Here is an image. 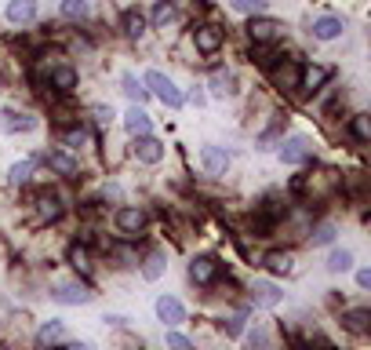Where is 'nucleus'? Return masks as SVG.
<instances>
[{"instance_id":"33","label":"nucleus","mask_w":371,"mask_h":350,"mask_svg":"<svg viewBox=\"0 0 371 350\" xmlns=\"http://www.w3.org/2000/svg\"><path fill=\"white\" fill-rule=\"evenodd\" d=\"M62 19H70V22L88 19V0H62Z\"/></svg>"},{"instance_id":"15","label":"nucleus","mask_w":371,"mask_h":350,"mask_svg":"<svg viewBox=\"0 0 371 350\" xmlns=\"http://www.w3.org/2000/svg\"><path fill=\"white\" fill-rule=\"evenodd\" d=\"M342 29H346V22L338 19V15H320V19H313L310 33L317 40H338V37H342Z\"/></svg>"},{"instance_id":"36","label":"nucleus","mask_w":371,"mask_h":350,"mask_svg":"<svg viewBox=\"0 0 371 350\" xmlns=\"http://www.w3.org/2000/svg\"><path fill=\"white\" fill-rule=\"evenodd\" d=\"M168 350H197L189 336H182L179 328H168Z\"/></svg>"},{"instance_id":"20","label":"nucleus","mask_w":371,"mask_h":350,"mask_svg":"<svg viewBox=\"0 0 371 350\" xmlns=\"http://www.w3.org/2000/svg\"><path fill=\"white\" fill-rule=\"evenodd\" d=\"M37 117H29V114H19V109H4V114H0V128L4 132H37Z\"/></svg>"},{"instance_id":"27","label":"nucleus","mask_w":371,"mask_h":350,"mask_svg":"<svg viewBox=\"0 0 371 350\" xmlns=\"http://www.w3.org/2000/svg\"><path fill=\"white\" fill-rule=\"evenodd\" d=\"M335 237H338V230H335V222H317V227H310V245H313V248H324V245H335Z\"/></svg>"},{"instance_id":"34","label":"nucleus","mask_w":371,"mask_h":350,"mask_svg":"<svg viewBox=\"0 0 371 350\" xmlns=\"http://www.w3.org/2000/svg\"><path fill=\"white\" fill-rule=\"evenodd\" d=\"M175 22V8H171V0H157V8H153V26L157 29H164Z\"/></svg>"},{"instance_id":"44","label":"nucleus","mask_w":371,"mask_h":350,"mask_svg":"<svg viewBox=\"0 0 371 350\" xmlns=\"http://www.w3.org/2000/svg\"><path fill=\"white\" fill-rule=\"evenodd\" d=\"M102 321H106V325H127V317H124V314H106Z\"/></svg>"},{"instance_id":"28","label":"nucleus","mask_w":371,"mask_h":350,"mask_svg":"<svg viewBox=\"0 0 371 350\" xmlns=\"http://www.w3.org/2000/svg\"><path fill=\"white\" fill-rule=\"evenodd\" d=\"M324 266L331 270V274H346V270H353V252L349 248H331Z\"/></svg>"},{"instance_id":"40","label":"nucleus","mask_w":371,"mask_h":350,"mask_svg":"<svg viewBox=\"0 0 371 350\" xmlns=\"http://www.w3.org/2000/svg\"><path fill=\"white\" fill-rule=\"evenodd\" d=\"M248 340H251V350H266V347H269V340H266V328H262V325H255V332H251Z\"/></svg>"},{"instance_id":"14","label":"nucleus","mask_w":371,"mask_h":350,"mask_svg":"<svg viewBox=\"0 0 371 350\" xmlns=\"http://www.w3.org/2000/svg\"><path fill=\"white\" fill-rule=\"evenodd\" d=\"M33 204H37V219H40V222H55V219H62V197L52 194V190H40V194L33 197Z\"/></svg>"},{"instance_id":"10","label":"nucleus","mask_w":371,"mask_h":350,"mask_svg":"<svg viewBox=\"0 0 371 350\" xmlns=\"http://www.w3.org/2000/svg\"><path fill=\"white\" fill-rule=\"evenodd\" d=\"M157 317L164 321V328H179L186 321V307H182V299H175V296H160L157 299Z\"/></svg>"},{"instance_id":"32","label":"nucleus","mask_w":371,"mask_h":350,"mask_svg":"<svg viewBox=\"0 0 371 350\" xmlns=\"http://www.w3.org/2000/svg\"><path fill=\"white\" fill-rule=\"evenodd\" d=\"M160 274H164V256H160V252H150V256L142 259V277H146V281H157Z\"/></svg>"},{"instance_id":"17","label":"nucleus","mask_w":371,"mask_h":350,"mask_svg":"<svg viewBox=\"0 0 371 350\" xmlns=\"http://www.w3.org/2000/svg\"><path fill=\"white\" fill-rule=\"evenodd\" d=\"M262 266L269 270L273 277H287V274L295 270V256H292V252L273 248V252H266V256H262Z\"/></svg>"},{"instance_id":"45","label":"nucleus","mask_w":371,"mask_h":350,"mask_svg":"<svg viewBox=\"0 0 371 350\" xmlns=\"http://www.w3.org/2000/svg\"><path fill=\"white\" fill-rule=\"evenodd\" d=\"M62 350H88V343H66Z\"/></svg>"},{"instance_id":"18","label":"nucleus","mask_w":371,"mask_h":350,"mask_svg":"<svg viewBox=\"0 0 371 350\" xmlns=\"http://www.w3.org/2000/svg\"><path fill=\"white\" fill-rule=\"evenodd\" d=\"M200 165H204L207 175H226V168H230V150L204 146V150H200Z\"/></svg>"},{"instance_id":"39","label":"nucleus","mask_w":371,"mask_h":350,"mask_svg":"<svg viewBox=\"0 0 371 350\" xmlns=\"http://www.w3.org/2000/svg\"><path fill=\"white\" fill-rule=\"evenodd\" d=\"M109 252H113V259H120L117 266H132V263L139 259V256H135V252H132V248H124V245H113Z\"/></svg>"},{"instance_id":"2","label":"nucleus","mask_w":371,"mask_h":350,"mask_svg":"<svg viewBox=\"0 0 371 350\" xmlns=\"http://www.w3.org/2000/svg\"><path fill=\"white\" fill-rule=\"evenodd\" d=\"M142 84H146V91L157 95V99L164 102V106H171V109L182 106V91L175 88V81H171V77H164L160 70H150L146 77H142Z\"/></svg>"},{"instance_id":"1","label":"nucleus","mask_w":371,"mask_h":350,"mask_svg":"<svg viewBox=\"0 0 371 350\" xmlns=\"http://www.w3.org/2000/svg\"><path fill=\"white\" fill-rule=\"evenodd\" d=\"M146 212L139 208V204H120L117 215H113V227H117L120 237H127V241H135V237H142V230H146Z\"/></svg>"},{"instance_id":"29","label":"nucleus","mask_w":371,"mask_h":350,"mask_svg":"<svg viewBox=\"0 0 371 350\" xmlns=\"http://www.w3.org/2000/svg\"><path fill=\"white\" fill-rule=\"evenodd\" d=\"M207 88H212L215 99H226V95H237V81H233V73H215V77H212V84H207Z\"/></svg>"},{"instance_id":"21","label":"nucleus","mask_w":371,"mask_h":350,"mask_svg":"<svg viewBox=\"0 0 371 350\" xmlns=\"http://www.w3.org/2000/svg\"><path fill=\"white\" fill-rule=\"evenodd\" d=\"M124 128L132 132L135 139H139V135H153V121H150V114H146L142 106H132V109L124 114Z\"/></svg>"},{"instance_id":"4","label":"nucleus","mask_w":371,"mask_h":350,"mask_svg":"<svg viewBox=\"0 0 371 350\" xmlns=\"http://www.w3.org/2000/svg\"><path fill=\"white\" fill-rule=\"evenodd\" d=\"M281 161H284V165H292V168L310 165V161H313V146H310V139H306V135H292V139H284V142H281Z\"/></svg>"},{"instance_id":"12","label":"nucleus","mask_w":371,"mask_h":350,"mask_svg":"<svg viewBox=\"0 0 371 350\" xmlns=\"http://www.w3.org/2000/svg\"><path fill=\"white\" fill-rule=\"evenodd\" d=\"M248 296H251V307H262V310L281 307V299H284V292H281L273 281H255Z\"/></svg>"},{"instance_id":"41","label":"nucleus","mask_w":371,"mask_h":350,"mask_svg":"<svg viewBox=\"0 0 371 350\" xmlns=\"http://www.w3.org/2000/svg\"><path fill=\"white\" fill-rule=\"evenodd\" d=\"M182 102H193V106H204V102H207V91H200V88H193L189 95H182Z\"/></svg>"},{"instance_id":"38","label":"nucleus","mask_w":371,"mask_h":350,"mask_svg":"<svg viewBox=\"0 0 371 350\" xmlns=\"http://www.w3.org/2000/svg\"><path fill=\"white\" fill-rule=\"evenodd\" d=\"M230 4H233V11H240V15H259L266 0H230Z\"/></svg>"},{"instance_id":"9","label":"nucleus","mask_w":371,"mask_h":350,"mask_svg":"<svg viewBox=\"0 0 371 350\" xmlns=\"http://www.w3.org/2000/svg\"><path fill=\"white\" fill-rule=\"evenodd\" d=\"M44 84L52 88V91H58V95H70V91L77 88V70H73V66H66V62H58V66L47 70Z\"/></svg>"},{"instance_id":"42","label":"nucleus","mask_w":371,"mask_h":350,"mask_svg":"<svg viewBox=\"0 0 371 350\" xmlns=\"http://www.w3.org/2000/svg\"><path fill=\"white\" fill-rule=\"evenodd\" d=\"M357 289H364V292L371 289V266H361V270H357Z\"/></svg>"},{"instance_id":"31","label":"nucleus","mask_w":371,"mask_h":350,"mask_svg":"<svg viewBox=\"0 0 371 350\" xmlns=\"http://www.w3.org/2000/svg\"><path fill=\"white\" fill-rule=\"evenodd\" d=\"M124 95H127V99H132L135 106H142V102H146V99H150V91H146V84H142V81H139V77H132V73H127V77H124Z\"/></svg>"},{"instance_id":"7","label":"nucleus","mask_w":371,"mask_h":350,"mask_svg":"<svg viewBox=\"0 0 371 350\" xmlns=\"http://www.w3.org/2000/svg\"><path fill=\"white\" fill-rule=\"evenodd\" d=\"M222 29L212 26V22H204V26H193V44H197V52L200 55H219V47H222Z\"/></svg>"},{"instance_id":"43","label":"nucleus","mask_w":371,"mask_h":350,"mask_svg":"<svg viewBox=\"0 0 371 350\" xmlns=\"http://www.w3.org/2000/svg\"><path fill=\"white\" fill-rule=\"evenodd\" d=\"M113 117H117V114H113V109H106V106H95V121H99L102 128H106V124H109Z\"/></svg>"},{"instance_id":"30","label":"nucleus","mask_w":371,"mask_h":350,"mask_svg":"<svg viewBox=\"0 0 371 350\" xmlns=\"http://www.w3.org/2000/svg\"><path fill=\"white\" fill-rule=\"evenodd\" d=\"M349 135L357 142H371V117L368 114H353L349 117Z\"/></svg>"},{"instance_id":"19","label":"nucleus","mask_w":371,"mask_h":350,"mask_svg":"<svg viewBox=\"0 0 371 350\" xmlns=\"http://www.w3.org/2000/svg\"><path fill=\"white\" fill-rule=\"evenodd\" d=\"M342 328L353 332V336H368V332H371V310L368 307L342 310Z\"/></svg>"},{"instance_id":"6","label":"nucleus","mask_w":371,"mask_h":350,"mask_svg":"<svg viewBox=\"0 0 371 350\" xmlns=\"http://www.w3.org/2000/svg\"><path fill=\"white\" fill-rule=\"evenodd\" d=\"M52 299H55V303H62V307H80V303H91L95 292L88 289V284H80V281H70V284H55Z\"/></svg>"},{"instance_id":"26","label":"nucleus","mask_w":371,"mask_h":350,"mask_svg":"<svg viewBox=\"0 0 371 350\" xmlns=\"http://www.w3.org/2000/svg\"><path fill=\"white\" fill-rule=\"evenodd\" d=\"M66 259H70V266L77 270V274H91V252H88L84 245H80V241H73V245H70Z\"/></svg>"},{"instance_id":"24","label":"nucleus","mask_w":371,"mask_h":350,"mask_svg":"<svg viewBox=\"0 0 371 350\" xmlns=\"http://www.w3.org/2000/svg\"><path fill=\"white\" fill-rule=\"evenodd\" d=\"M120 29H124V37L139 40L142 33H146V15H142L139 8H127V11H124V19H120Z\"/></svg>"},{"instance_id":"22","label":"nucleus","mask_w":371,"mask_h":350,"mask_svg":"<svg viewBox=\"0 0 371 350\" xmlns=\"http://www.w3.org/2000/svg\"><path fill=\"white\" fill-rule=\"evenodd\" d=\"M62 340H66V325L55 321V317H52V321H44L40 332H37V347H40V350H55Z\"/></svg>"},{"instance_id":"37","label":"nucleus","mask_w":371,"mask_h":350,"mask_svg":"<svg viewBox=\"0 0 371 350\" xmlns=\"http://www.w3.org/2000/svg\"><path fill=\"white\" fill-rule=\"evenodd\" d=\"M62 142H66V146H88V128H66L62 132Z\"/></svg>"},{"instance_id":"5","label":"nucleus","mask_w":371,"mask_h":350,"mask_svg":"<svg viewBox=\"0 0 371 350\" xmlns=\"http://www.w3.org/2000/svg\"><path fill=\"white\" fill-rule=\"evenodd\" d=\"M219 277H222V263L215 256H197L189 263V281L200 284V289H212Z\"/></svg>"},{"instance_id":"25","label":"nucleus","mask_w":371,"mask_h":350,"mask_svg":"<svg viewBox=\"0 0 371 350\" xmlns=\"http://www.w3.org/2000/svg\"><path fill=\"white\" fill-rule=\"evenodd\" d=\"M33 168H37L33 157H26V161H15V165L8 168V183H11V186H26L29 179H33Z\"/></svg>"},{"instance_id":"8","label":"nucleus","mask_w":371,"mask_h":350,"mask_svg":"<svg viewBox=\"0 0 371 350\" xmlns=\"http://www.w3.org/2000/svg\"><path fill=\"white\" fill-rule=\"evenodd\" d=\"M132 153H135L139 165H160V161H164V142L153 139V135H139Z\"/></svg>"},{"instance_id":"11","label":"nucleus","mask_w":371,"mask_h":350,"mask_svg":"<svg viewBox=\"0 0 371 350\" xmlns=\"http://www.w3.org/2000/svg\"><path fill=\"white\" fill-rule=\"evenodd\" d=\"M328 81H331V70L328 66H317V62H313V66H302L299 70V91H306V95H317Z\"/></svg>"},{"instance_id":"16","label":"nucleus","mask_w":371,"mask_h":350,"mask_svg":"<svg viewBox=\"0 0 371 350\" xmlns=\"http://www.w3.org/2000/svg\"><path fill=\"white\" fill-rule=\"evenodd\" d=\"M4 19H8L11 26H26V22H33V19H37V0H8Z\"/></svg>"},{"instance_id":"23","label":"nucleus","mask_w":371,"mask_h":350,"mask_svg":"<svg viewBox=\"0 0 371 350\" xmlns=\"http://www.w3.org/2000/svg\"><path fill=\"white\" fill-rule=\"evenodd\" d=\"M287 62V59H284ZM299 62H287V66H281V62H277V66H273L269 70V77H273V84H277V88H287V91H292V88H299Z\"/></svg>"},{"instance_id":"35","label":"nucleus","mask_w":371,"mask_h":350,"mask_svg":"<svg viewBox=\"0 0 371 350\" xmlns=\"http://www.w3.org/2000/svg\"><path fill=\"white\" fill-rule=\"evenodd\" d=\"M244 321H248V314H230L222 321V328H226V336L230 340H237V336H244Z\"/></svg>"},{"instance_id":"13","label":"nucleus","mask_w":371,"mask_h":350,"mask_svg":"<svg viewBox=\"0 0 371 350\" xmlns=\"http://www.w3.org/2000/svg\"><path fill=\"white\" fill-rule=\"evenodd\" d=\"M44 165L52 168L55 175H62V179H77V172H80V165L73 161L66 150H47L44 153Z\"/></svg>"},{"instance_id":"3","label":"nucleus","mask_w":371,"mask_h":350,"mask_svg":"<svg viewBox=\"0 0 371 350\" xmlns=\"http://www.w3.org/2000/svg\"><path fill=\"white\" fill-rule=\"evenodd\" d=\"M248 37H251L255 44H273V40L284 37V22H281V19H269V15H251Z\"/></svg>"}]
</instances>
